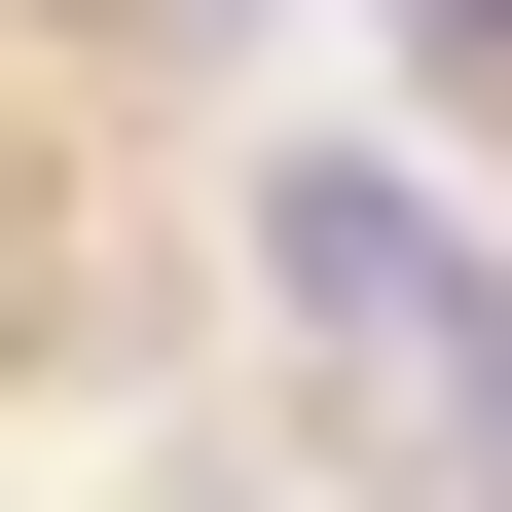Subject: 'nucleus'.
<instances>
[{"mask_svg":"<svg viewBox=\"0 0 512 512\" xmlns=\"http://www.w3.org/2000/svg\"><path fill=\"white\" fill-rule=\"evenodd\" d=\"M256 293H293L330 366H439V293H476V256H439L403 147H293V183H256Z\"/></svg>","mask_w":512,"mask_h":512,"instance_id":"nucleus-1","label":"nucleus"},{"mask_svg":"<svg viewBox=\"0 0 512 512\" xmlns=\"http://www.w3.org/2000/svg\"><path fill=\"white\" fill-rule=\"evenodd\" d=\"M403 74H439V110H512V0H403Z\"/></svg>","mask_w":512,"mask_h":512,"instance_id":"nucleus-2","label":"nucleus"}]
</instances>
